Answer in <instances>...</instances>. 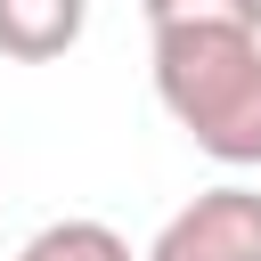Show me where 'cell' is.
I'll return each instance as SVG.
<instances>
[{
  "label": "cell",
  "instance_id": "6da1fadb",
  "mask_svg": "<svg viewBox=\"0 0 261 261\" xmlns=\"http://www.w3.org/2000/svg\"><path fill=\"white\" fill-rule=\"evenodd\" d=\"M155 98L212 163L228 171L261 163V33L228 24L155 33Z\"/></svg>",
  "mask_w": 261,
  "mask_h": 261
},
{
  "label": "cell",
  "instance_id": "7a4b0ae2",
  "mask_svg": "<svg viewBox=\"0 0 261 261\" xmlns=\"http://www.w3.org/2000/svg\"><path fill=\"white\" fill-rule=\"evenodd\" d=\"M147 261H261V188H237L228 179V188L188 196L155 228Z\"/></svg>",
  "mask_w": 261,
  "mask_h": 261
},
{
  "label": "cell",
  "instance_id": "3957f363",
  "mask_svg": "<svg viewBox=\"0 0 261 261\" xmlns=\"http://www.w3.org/2000/svg\"><path fill=\"white\" fill-rule=\"evenodd\" d=\"M90 0H0V57L16 65H49L82 41Z\"/></svg>",
  "mask_w": 261,
  "mask_h": 261
},
{
  "label": "cell",
  "instance_id": "277c9868",
  "mask_svg": "<svg viewBox=\"0 0 261 261\" xmlns=\"http://www.w3.org/2000/svg\"><path fill=\"white\" fill-rule=\"evenodd\" d=\"M16 261H130V245L106 220H49L16 245Z\"/></svg>",
  "mask_w": 261,
  "mask_h": 261
},
{
  "label": "cell",
  "instance_id": "5b68a950",
  "mask_svg": "<svg viewBox=\"0 0 261 261\" xmlns=\"http://www.w3.org/2000/svg\"><path fill=\"white\" fill-rule=\"evenodd\" d=\"M147 8V33H171V24H228V33H261V0H139Z\"/></svg>",
  "mask_w": 261,
  "mask_h": 261
}]
</instances>
